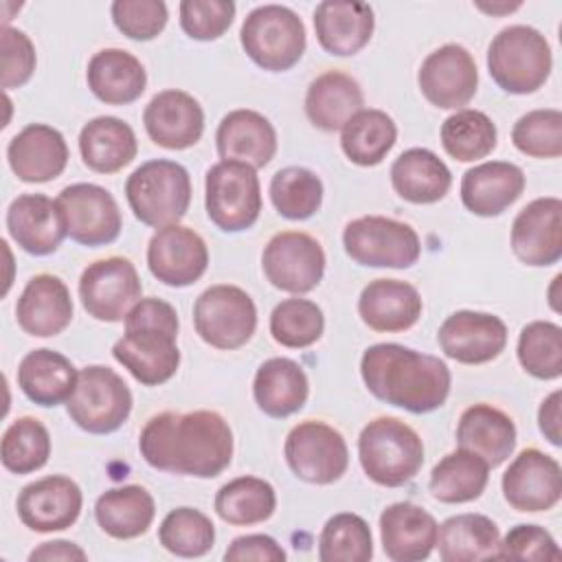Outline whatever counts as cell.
<instances>
[{"mask_svg": "<svg viewBox=\"0 0 562 562\" xmlns=\"http://www.w3.org/2000/svg\"><path fill=\"white\" fill-rule=\"evenodd\" d=\"M235 18V2L231 0H182L180 2V26L182 31L200 42L222 37Z\"/></svg>", "mask_w": 562, "mask_h": 562, "instance_id": "f5cc1de1", "label": "cell"}, {"mask_svg": "<svg viewBox=\"0 0 562 562\" xmlns=\"http://www.w3.org/2000/svg\"><path fill=\"white\" fill-rule=\"evenodd\" d=\"M518 151L531 158H558L562 154V112L555 108L531 110L512 127Z\"/></svg>", "mask_w": 562, "mask_h": 562, "instance_id": "f907efd6", "label": "cell"}, {"mask_svg": "<svg viewBox=\"0 0 562 562\" xmlns=\"http://www.w3.org/2000/svg\"><path fill=\"white\" fill-rule=\"evenodd\" d=\"M270 200L279 215L307 220L323 204V182L305 167H283L270 180Z\"/></svg>", "mask_w": 562, "mask_h": 562, "instance_id": "ee69618b", "label": "cell"}, {"mask_svg": "<svg viewBox=\"0 0 562 562\" xmlns=\"http://www.w3.org/2000/svg\"><path fill=\"white\" fill-rule=\"evenodd\" d=\"M2 465L13 474H31L50 457L48 428L35 417H18L2 435Z\"/></svg>", "mask_w": 562, "mask_h": 562, "instance_id": "f6af8a7d", "label": "cell"}, {"mask_svg": "<svg viewBox=\"0 0 562 562\" xmlns=\"http://www.w3.org/2000/svg\"><path fill=\"white\" fill-rule=\"evenodd\" d=\"M288 555L283 547L268 533H246L235 538L224 551L226 562H283Z\"/></svg>", "mask_w": 562, "mask_h": 562, "instance_id": "9f6ffc18", "label": "cell"}, {"mask_svg": "<svg viewBox=\"0 0 562 562\" xmlns=\"http://www.w3.org/2000/svg\"><path fill=\"white\" fill-rule=\"evenodd\" d=\"M15 318L29 336L50 338L61 334L72 321L68 285L55 274H35L15 303Z\"/></svg>", "mask_w": 562, "mask_h": 562, "instance_id": "d4e9b609", "label": "cell"}, {"mask_svg": "<svg viewBox=\"0 0 562 562\" xmlns=\"http://www.w3.org/2000/svg\"><path fill=\"white\" fill-rule=\"evenodd\" d=\"M156 516L154 496L143 485H121L103 492L94 505L99 527L116 538L132 540L143 536Z\"/></svg>", "mask_w": 562, "mask_h": 562, "instance_id": "74e56055", "label": "cell"}, {"mask_svg": "<svg viewBox=\"0 0 562 562\" xmlns=\"http://www.w3.org/2000/svg\"><path fill=\"white\" fill-rule=\"evenodd\" d=\"M375 29L373 9L367 2L327 0L314 9V31L323 50L347 57L360 53Z\"/></svg>", "mask_w": 562, "mask_h": 562, "instance_id": "83f0119b", "label": "cell"}, {"mask_svg": "<svg viewBox=\"0 0 562 562\" xmlns=\"http://www.w3.org/2000/svg\"><path fill=\"white\" fill-rule=\"evenodd\" d=\"M143 283L125 257H105L86 266L79 277L83 310L103 323H119L140 301Z\"/></svg>", "mask_w": 562, "mask_h": 562, "instance_id": "4fadbf2b", "label": "cell"}, {"mask_svg": "<svg viewBox=\"0 0 562 562\" xmlns=\"http://www.w3.org/2000/svg\"><path fill=\"white\" fill-rule=\"evenodd\" d=\"M358 459L364 474L382 487H402L424 465V441L397 417L371 419L358 437Z\"/></svg>", "mask_w": 562, "mask_h": 562, "instance_id": "277c9868", "label": "cell"}, {"mask_svg": "<svg viewBox=\"0 0 562 562\" xmlns=\"http://www.w3.org/2000/svg\"><path fill=\"white\" fill-rule=\"evenodd\" d=\"M496 125L481 110H457L441 123V145L459 162H474L496 147Z\"/></svg>", "mask_w": 562, "mask_h": 562, "instance_id": "7bdbcfd3", "label": "cell"}, {"mask_svg": "<svg viewBox=\"0 0 562 562\" xmlns=\"http://www.w3.org/2000/svg\"><path fill=\"white\" fill-rule=\"evenodd\" d=\"M66 411L81 430L108 435L127 422L132 413V391L114 369L90 364L79 371Z\"/></svg>", "mask_w": 562, "mask_h": 562, "instance_id": "ba28073f", "label": "cell"}, {"mask_svg": "<svg viewBox=\"0 0 562 562\" xmlns=\"http://www.w3.org/2000/svg\"><path fill=\"white\" fill-rule=\"evenodd\" d=\"M490 479V465L479 454L457 448L446 454L430 472V494L441 503H470L476 501Z\"/></svg>", "mask_w": 562, "mask_h": 562, "instance_id": "ab89813d", "label": "cell"}, {"mask_svg": "<svg viewBox=\"0 0 562 562\" xmlns=\"http://www.w3.org/2000/svg\"><path fill=\"white\" fill-rule=\"evenodd\" d=\"M261 268L277 290L305 294L325 274V250L316 237L303 231H281L266 244Z\"/></svg>", "mask_w": 562, "mask_h": 562, "instance_id": "5bb4252c", "label": "cell"}, {"mask_svg": "<svg viewBox=\"0 0 562 562\" xmlns=\"http://www.w3.org/2000/svg\"><path fill=\"white\" fill-rule=\"evenodd\" d=\"M553 55L547 37L527 24L501 29L487 46V70L509 94H531L551 75Z\"/></svg>", "mask_w": 562, "mask_h": 562, "instance_id": "5b68a950", "label": "cell"}, {"mask_svg": "<svg viewBox=\"0 0 562 562\" xmlns=\"http://www.w3.org/2000/svg\"><path fill=\"white\" fill-rule=\"evenodd\" d=\"M125 198L138 222L156 228L178 224L191 204L189 171L176 160H147L127 176Z\"/></svg>", "mask_w": 562, "mask_h": 562, "instance_id": "8992f818", "label": "cell"}, {"mask_svg": "<svg viewBox=\"0 0 562 562\" xmlns=\"http://www.w3.org/2000/svg\"><path fill=\"white\" fill-rule=\"evenodd\" d=\"M198 336L215 349H239L257 329V307L250 294L231 283L206 288L193 305Z\"/></svg>", "mask_w": 562, "mask_h": 562, "instance_id": "8fae6325", "label": "cell"}, {"mask_svg": "<svg viewBox=\"0 0 562 562\" xmlns=\"http://www.w3.org/2000/svg\"><path fill=\"white\" fill-rule=\"evenodd\" d=\"M79 371L59 351L33 349L18 367V386L22 393L40 406H57L68 402L77 386Z\"/></svg>", "mask_w": 562, "mask_h": 562, "instance_id": "e575fe53", "label": "cell"}, {"mask_svg": "<svg viewBox=\"0 0 562 562\" xmlns=\"http://www.w3.org/2000/svg\"><path fill=\"white\" fill-rule=\"evenodd\" d=\"M204 204L209 220L224 233L250 228L261 213V187L255 167L220 160L206 171Z\"/></svg>", "mask_w": 562, "mask_h": 562, "instance_id": "9c48e42d", "label": "cell"}, {"mask_svg": "<svg viewBox=\"0 0 562 562\" xmlns=\"http://www.w3.org/2000/svg\"><path fill=\"white\" fill-rule=\"evenodd\" d=\"M437 551L443 562H472L498 558L501 533L483 514H457L446 518L437 531Z\"/></svg>", "mask_w": 562, "mask_h": 562, "instance_id": "f35d334b", "label": "cell"}, {"mask_svg": "<svg viewBox=\"0 0 562 562\" xmlns=\"http://www.w3.org/2000/svg\"><path fill=\"white\" fill-rule=\"evenodd\" d=\"M277 509L274 487L259 476H237L215 494V514L237 527L266 522Z\"/></svg>", "mask_w": 562, "mask_h": 562, "instance_id": "b9f144b4", "label": "cell"}, {"mask_svg": "<svg viewBox=\"0 0 562 562\" xmlns=\"http://www.w3.org/2000/svg\"><path fill=\"white\" fill-rule=\"evenodd\" d=\"M158 540L173 555L200 558L213 549L215 527L200 509L176 507L162 518Z\"/></svg>", "mask_w": 562, "mask_h": 562, "instance_id": "7dc6e473", "label": "cell"}, {"mask_svg": "<svg viewBox=\"0 0 562 562\" xmlns=\"http://www.w3.org/2000/svg\"><path fill=\"white\" fill-rule=\"evenodd\" d=\"M81 505V487L70 476L50 474L22 487L18 496V516L31 531H61L75 525Z\"/></svg>", "mask_w": 562, "mask_h": 562, "instance_id": "ffe728a7", "label": "cell"}, {"mask_svg": "<svg viewBox=\"0 0 562 562\" xmlns=\"http://www.w3.org/2000/svg\"><path fill=\"white\" fill-rule=\"evenodd\" d=\"M143 123L147 136L165 149L193 147L204 132V110L184 90H162L145 105Z\"/></svg>", "mask_w": 562, "mask_h": 562, "instance_id": "7402d4cb", "label": "cell"}, {"mask_svg": "<svg viewBox=\"0 0 562 562\" xmlns=\"http://www.w3.org/2000/svg\"><path fill=\"white\" fill-rule=\"evenodd\" d=\"M498 558L505 560H560V547L553 536L538 525L512 527L498 547Z\"/></svg>", "mask_w": 562, "mask_h": 562, "instance_id": "db71d44e", "label": "cell"}, {"mask_svg": "<svg viewBox=\"0 0 562 562\" xmlns=\"http://www.w3.org/2000/svg\"><path fill=\"white\" fill-rule=\"evenodd\" d=\"M178 312L171 303L140 299L125 316V334L114 342L112 356L140 384L158 386L171 380L180 367Z\"/></svg>", "mask_w": 562, "mask_h": 562, "instance_id": "3957f363", "label": "cell"}, {"mask_svg": "<svg viewBox=\"0 0 562 562\" xmlns=\"http://www.w3.org/2000/svg\"><path fill=\"white\" fill-rule=\"evenodd\" d=\"M417 86L435 108L459 110L476 94V61L465 46L443 44L422 61Z\"/></svg>", "mask_w": 562, "mask_h": 562, "instance_id": "2e32d148", "label": "cell"}, {"mask_svg": "<svg viewBox=\"0 0 562 562\" xmlns=\"http://www.w3.org/2000/svg\"><path fill=\"white\" fill-rule=\"evenodd\" d=\"M149 272L165 285L184 288L195 283L209 266V248L200 233L171 224L158 228L147 246Z\"/></svg>", "mask_w": 562, "mask_h": 562, "instance_id": "ac0fdd59", "label": "cell"}, {"mask_svg": "<svg viewBox=\"0 0 562 562\" xmlns=\"http://www.w3.org/2000/svg\"><path fill=\"white\" fill-rule=\"evenodd\" d=\"M345 252L369 268H411L422 255V241L406 222L364 215L351 220L342 231Z\"/></svg>", "mask_w": 562, "mask_h": 562, "instance_id": "30bf717a", "label": "cell"}, {"mask_svg": "<svg viewBox=\"0 0 562 562\" xmlns=\"http://www.w3.org/2000/svg\"><path fill=\"white\" fill-rule=\"evenodd\" d=\"M138 450L160 472L213 479L231 465L233 430L215 411H165L147 419Z\"/></svg>", "mask_w": 562, "mask_h": 562, "instance_id": "6da1fadb", "label": "cell"}, {"mask_svg": "<svg viewBox=\"0 0 562 562\" xmlns=\"http://www.w3.org/2000/svg\"><path fill=\"white\" fill-rule=\"evenodd\" d=\"M11 239L29 255L44 257L55 252L68 235L57 200L44 193H22L7 209Z\"/></svg>", "mask_w": 562, "mask_h": 562, "instance_id": "603a6c76", "label": "cell"}, {"mask_svg": "<svg viewBox=\"0 0 562 562\" xmlns=\"http://www.w3.org/2000/svg\"><path fill=\"white\" fill-rule=\"evenodd\" d=\"M114 26L130 40H154L167 26V4L162 0H116L110 7Z\"/></svg>", "mask_w": 562, "mask_h": 562, "instance_id": "816d5d0a", "label": "cell"}, {"mask_svg": "<svg viewBox=\"0 0 562 562\" xmlns=\"http://www.w3.org/2000/svg\"><path fill=\"white\" fill-rule=\"evenodd\" d=\"M283 454L290 470L301 481L314 485L336 483L349 465L345 437L321 419L296 424L285 437Z\"/></svg>", "mask_w": 562, "mask_h": 562, "instance_id": "7c38bea8", "label": "cell"}, {"mask_svg": "<svg viewBox=\"0 0 562 562\" xmlns=\"http://www.w3.org/2000/svg\"><path fill=\"white\" fill-rule=\"evenodd\" d=\"M252 395L266 415L288 417L305 406L310 382L296 360L279 356L259 364L252 380Z\"/></svg>", "mask_w": 562, "mask_h": 562, "instance_id": "d590c367", "label": "cell"}, {"mask_svg": "<svg viewBox=\"0 0 562 562\" xmlns=\"http://www.w3.org/2000/svg\"><path fill=\"white\" fill-rule=\"evenodd\" d=\"M439 525L424 507L402 501L380 514V540L389 560H426L437 544Z\"/></svg>", "mask_w": 562, "mask_h": 562, "instance_id": "484cf974", "label": "cell"}, {"mask_svg": "<svg viewBox=\"0 0 562 562\" xmlns=\"http://www.w3.org/2000/svg\"><path fill=\"white\" fill-rule=\"evenodd\" d=\"M325 329L323 310L310 299H285L274 305L270 314L272 338L288 349H303L314 345Z\"/></svg>", "mask_w": 562, "mask_h": 562, "instance_id": "681fc988", "label": "cell"}, {"mask_svg": "<svg viewBox=\"0 0 562 562\" xmlns=\"http://www.w3.org/2000/svg\"><path fill=\"white\" fill-rule=\"evenodd\" d=\"M518 362L538 380L562 375V329L551 321H533L518 336Z\"/></svg>", "mask_w": 562, "mask_h": 562, "instance_id": "c3c4849f", "label": "cell"}, {"mask_svg": "<svg viewBox=\"0 0 562 562\" xmlns=\"http://www.w3.org/2000/svg\"><path fill=\"white\" fill-rule=\"evenodd\" d=\"M391 184L406 202L435 204L450 191L452 173L435 151L411 147L391 165Z\"/></svg>", "mask_w": 562, "mask_h": 562, "instance_id": "d6a6232c", "label": "cell"}, {"mask_svg": "<svg viewBox=\"0 0 562 562\" xmlns=\"http://www.w3.org/2000/svg\"><path fill=\"white\" fill-rule=\"evenodd\" d=\"M79 151L88 169L116 173L127 167L138 151L134 130L116 116H97L79 132Z\"/></svg>", "mask_w": 562, "mask_h": 562, "instance_id": "8d00e7d4", "label": "cell"}, {"mask_svg": "<svg viewBox=\"0 0 562 562\" xmlns=\"http://www.w3.org/2000/svg\"><path fill=\"white\" fill-rule=\"evenodd\" d=\"M501 487L516 512H547L560 503L562 468L551 454L525 448L505 470Z\"/></svg>", "mask_w": 562, "mask_h": 562, "instance_id": "e0dca14e", "label": "cell"}, {"mask_svg": "<svg viewBox=\"0 0 562 562\" xmlns=\"http://www.w3.org/2000/svg\"><path fill=\"white\" fill-rule=\"evenodd\" d=\"M360 375L373 397L415 415L441 408L452 384L450 369L441 358L397 342L367 347Z\"/></svg>", "mask_w": 562, "mask_h": 562, "instance_id": "7a4b0ae2", "label": "cell"}, {"mask_svg": "<svg viewBox=\"0 0 562 562\" xmlns=\"http://www.w3.org/2000/svg\"><path fill=\"white\" fill-rule=\"evenodd\" d=\"M437 342L448 358L461 364H485L503 353L507 325L496 314L459 310L441 323Z\"/></svg>", "mask_w": 562, "mask_h": 562, "instance_id": "d6986e66", "label": "cell"}, {"mask_svg": "<svg viewBox=\"0 0 562 562\" xmlns=\"http://www.w3.org/2000/svg\"><path fill=\"white\" fill-rule=\"evenodd\" d=\"M29 560L31 562H40V560H44V562H55V560H61V562H83V560H88V553L79 547V544H75V542H70V540H53V542H42L37 549H33L31 553H29Z\"/></svg>", "mask_w": 562, "mask_h": 562, "instance_id": "6f0895ef", "label": "cell"}, {"mask_svg": "<svg viewBox=\"0 0 562 562\" xmlns=\"http://www.w3.org/2000/svg\"><path fill=\"white\" fill-rule=\"evenodd\" d=\"M215 143L222 160H239L255 169L266 167L277 154V132L255 110L228 112L217 125Z\"/></svg>", "mask_w": 562, "mask_h": 562, "instance_id": "4dcf8cb0", "label": "cell"}, {"mask_svg": "<svg viewBox=\"0 0 562 562\" xmlns=\"http://www.w3.org/2000/svg\"><path fill=\"white\" fill-rule=\"evenodd\" d=\"M2 88H20L24 86L37 64V55H35V46L31 42V37L20 31L13 29L9 24L2 26Z\"/></svg>", "mask_w": 562, "mask_h": 562, "instance_id": "11a10c76", "label": "cell"}, {"mask_svg": "<svg viewBox=\"0 0 562 562\" xmlns=\"http://www.w3.org/2000/svg\"><path fill=\"white\" fill-rule=\"evenodd\" d=\"M422 296L400 279H373L358 299V314L373 331H406L422 316Z\"/></svg>", "mask_w": 562, "mask_h": 562, "instance_id": "f1b7e54d", "label": "cell"}, {"mask_svg": "<svg viewBox=\"0 0 562 562\" xmlns=\"http://www.w3.org/2000/svg\"><path fill=\"white\" fill-rule=\"evenodd\" d=\"M373 555V536L358 514H334L318 538L321 562H367Z\"/></svg>", "mask_w": 562, "mask_h": 562, "instance_id": "bcb514c9", "label": "cell"}, {"mask_svg": "<svg viewBox=\"0 0 562 562\" xmlns=\"http://www.w3.org/2000/svg\"><path fill=\"white\" fill-rule=\"evenodd\" d=\"M514 255L533 268L553 266L562 257V200L536 198L518 211L512 224Z\"/></svg>", "mask_w": 562, "mask_h": 562, "instance_id": "44dd1931", "label": "cell"}, {"mask_svg": "<svg viewBox=\"0 0 562 562\" xmlns=\"http://www.w3.org/2000/svg\"><path fill=\"white\" fill-rule=\"evenodd\" d=\"M457 446L479 454L490 468H498L516 448V424L492 404H472L459 417Z\"/></svg>", "mask_w": 562, "mask_h": 562, "instance_id": "f546056e", "label": "cell"}, {"mask_svg": "<svg viewBox=\"0 0 562 562\" xmlns=\"http://www.w3.org/2000/svg\"><path fill=\"white\" fill-rule=\"evenodd\" d=\"M560 391H553L547 395L538 408V426L544 439L553 446L562 443V430H560Z\"/></svg>", "mask_w": 562, "mask_h": 562, "instance_id": "680465c9", "label": "cell"}, {"mask_svg": "<svg viewBox=\"0 0 562 562\" xmlns=\"http://www.w3.org/2000/svg\"><path fill=\"white\" fill-rule=\"evenodd\" d=\"M68 237L83 246L112 244L121 233V211L112 193L92 182H77L57 195Z\"/></svg>", "mask_w": 562, "mask_h": 562, "instance_id": "9a60e30c", "label": "cell"}, {"mask_svg": "<svg viewBox=\"0 0 562 562\" xmlns=\"http://www.w3.org/2000/svg\"><path fill=\"white\" fill-rule=\"evenodd\" d=\"M525 191V173L507 160H487L468 169L461 178L463 206L481 217H496Z\"/></svg>", "mask_w": 562, "mask_h": 562, "instance_id": "4316f807", "label": "cell"}, {"mask_svg": "<svg viewBox=\"0 0 562 562\" xmlns=\"http://www.w3.org/2000/svg\"><path fill=\"white\" fill-rule=\"evenodd\" d=\"M397 140V125L384 110H360L353 114L340 134L345 156L360 167L380 165Z\"/></svg>", "mask_w": 562, "mask_h": 562, "instance_id": "60d3db41", "label": "cell"}, {"mask_svg": "<svg viewBox=\"0 0 562 562\" xmlns=\"http://www.w3.org/2000/svg\"><path fill=\"white\" fill-rule=\"evenodd\" d=\"M239 42L246 55L263 70H290L305 53V24L283 4L255 7L241 24Z\"/></svg>", "mask_w": 562, "mask_h": 562, "instance_id": "52a82bcc", "label": "cell"}, {"mask_svg": "<svg viewBox=\"0 0 562 562\" xmlns=\"http://www.w3.org/2000/svg\"><path fill=\"white\" fill-rule=\"evenodd\" d=\"M7 160L22 182H48L66 169L68 145L59 130L31 123L9 140Z\"/></svg>", "mask_w": 562, "mask_h": 562, "instance_id": "cb8c5ba5", "label": "cell"}, {"mask_svg": "<svg viewBox=\"0 0 562 562\" xmlns=\"http://www.w3.org/2000/svg\"><path fill=\"white\" fill-rule=\"evenodd\" d=\"M86 81L99 101L125 105L145 92L147 72L140 59L130 50L101 48L88 61Z\"/></svg>", "mask_w": 562, "mask_h": 562, "instance_id": "1f68e13d", "label": "cell"}, {"mask_svg": "<svg viewBox=\"0 0 562 562\" xmlns=\"http://www.w3.org/2000/svg\"><path fill=\"white\" fill-rule=\"evenodd\" d=\"M364 94L360 83L342 72L327 70L318 75L305 94V114L310 123L323 132L342 130V125L362 110Z\"/></svg>", "mask_w": 562, "mask_h": 562, "instance_id": "836d02e7", "label": "cell"}, {"mask_svg": "<svg viewBox=\"0 0 562 562\" xmlns=\"http://www.w3.org/2000/svg\"><path fill=\"white\" fill-rule=\"evenodd\" d=\"M481 11H487V13H503V11H514L520 7V2L516 4H503V7H496V4H476Z\"/></svg>", "mask_w": 562, "mask_h": 562, "instance_id": "91938a15", "label": "cell"}]
</instances>
